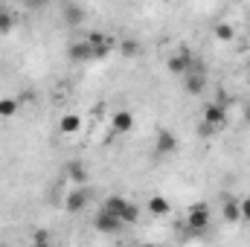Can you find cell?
Instances as JSON below:
<instances>
[{"instance_id":"obj_1","label":"cell","mask_w":250,"mask_h":247,"mask_svg":"<svg viewBox=\"0 0 250 247\" xmlns=\"http://www.w3.org/2000/svg\"><path fill=\"white\" fill-rule=\"evenodd\" d=\"M204 87H207L204 67L198 64V59H192V67L187 70V84H184V90H187L189 96H201V93H204Z\"/></svg>"},{"instance_id":"obj_2","label":"cell","mask_w":250,"mask_h":247,"mask_svg":"<svg viewBox=\"0 0 250 247\" xmlns=\"http://www.w3.org/2000/svg\"><path fill=\"white\" fill-rule=\"evenodd\" d=\"M93 227H96L99 233L114 236V233H120V230H123V218H120V215H114V212H108V209L102 206V209H99V215H96V221H93Z\"/></svg>"},{"instance_id":"obj_3","label":"cell","mask_w":250,"mask_h":247,"mask_svg":"<svg viewBox=\"0 0 250 247\" xmlns=\"http://www.w3.org/2000/svg\"><path fill=\"white\" fill-rule=\"evenodd\" d=\"M187 227L192 230V233H201V230L209 227V209H207V204H195V206L189 209Z\"/></svg>"},{"instance_id":"obj_4","label":"cell","mask_w":250,"mask_h":247,"mask_svg":"<svg viewBox=\"0 0 250 247\" xmlns=\"http://www.w3.org/2000/svg\"><path fill=\"white\" fill-rule=\"evenodd\" d=\"M178 151V137L169 131V128H160L157 131V143H154V154L157 157H169Z\"/></svg>"},{"instance_id":"obj_5","label":"cell","mask_w":250,"mask_h":247,"mask_svg":"<svg viewBox=\"0 0 250 247\" xmlns=\"http://www.w3.org/2000/svg\"><path fill=\"white\" fill-rule=\"evenodd\" d=\"M67 59L73 64H87L93 62V47L87 44V38H82V41H73L70 47H67Z\"/></svg>"},{"instance_id":"obj_6","label":"cell","mask_w":250,"mask_h":247,"mask_svg":"<svg viewBox=\"0 0 250 247\" xmlns=\"http://www.w3.org/2000/svg\"><path fill=\"white\" fill-rule=\"evenodd\" d=\"M87 189L84 186H76V189H70L67 192V198H64V209L67 212H82L84 206H87Z\"/></svg>"},{"instance_id":"obj_7","label":"cell","mask_w":250,"mask_h":247,"mask_svg":"<svg viewBox=\"0 0 250 247\" xmlns=\"http://www.w3.org/2000/svg\"><path fill=\"white\" fill-rule=\"evenodd\" d=\"M189 67H192V56H189L187 50L172 53V56H169V62H166V70H169L172 76H187Z\"/></svg>"},{"instance_id":"obj_8","label":"cell","mask_w":250,"mask_h":247,"mask_svg":"<svg viewBox=\"0 0 250 247\" xmlns=\"http://www.w3.org/2000/svg\"><path fill=\"white\" fill-rule=\"evenodd\" d=\"M111 131L114 134H131L134 131V114L128 108H120L114 117H111Z\"/></svg>"},{"instance_id":"obj_9","label":"cell","mask_w":250,"mask_h":247,"mask_svg":"<svg viewBox=\"0 0 250 247\" xmlns=\"http://www.w3.org/2000/svg\"><path fill=\"white\" fill-rule=\"evenodd\" d=\"M204 123L215 125V128L221 131V128H224V123H227V108H224V105H218V102L207 105V108H204Z\"/></svg>"},{"instance_id":"obj_10","label":"cell","mask_w":250,"mask_h":247,"mask_svg":"<svg viewBox=\"0 0 250 247\" xmlns=\"http://www.w3.org/2000/svg\"><path fill=\"white\" fill-rule=\"evenodd\" d=\"M67 181L73 186H84L90 181V175H87V169H84V163H79V160H73L70 166H67Z\"/></svg>"},{"instance_id":"obj_11","label":"cell","mask_w":250,"mask_h":247,"mask_svg":"<svg viewBox=\"0 0 250 247\" xmlns=\"http://www.w3.org/2000/svg\"><path fill=\"white\" fill-rule=\"evenodd\" d=\"M59 131H62L64 137L79 134V131H82V117H79V114H64L62 120H59Z\"/></svg>"},{"instance_id":"obj_12","label":"cell","mask_w":250,"mask_h":247,"mask_svg":"<svg viewBox=\"0 0 250 247\" xmlns=\"http://www.w3.org/2000/svg\"><path fill=\"white\" fill-rule=\"evenodd\" d=\"M148 212H151V215H157V218H163V215H169V212H172V204H169L163 195H151V198H148Z\"/></svg>"},{"instance_id":"obj_13","label":"cell","mask_w":250,"mask_h":247,"mask_svg":"<svg viewBox=\"0 0 250 247\" xmlns=\"http://www.w3.org/2000/svg\"><path fill=\"white\" fill-rule=\"evenodd\" d=\"M221 212H224V218L227 221H242V209H239V198H227L224 195V204H221Z\"/></svg>"},{"instance_id":"obj_14","label":"cell","mask_w":250,"mask_h":247,"mask_svg":"<svg viewBox=\"0 0 250 247\" xmlns=\"http://www.w3.org/2000/svg\"><path fill=\"white\" fill-rule=\"evenodd\" d=\"M64 21H67L70 26H79V23L84 21V9H82V6H76V3L64 6Z\"/></svg>"},{"instance_id":"obj_15","label":"cell","mask_w":250,"mask_h":247,"mask_svg":"<svg viewBox=\"0 0 250 247\" xmlns=\"http://www.w3.org/2000/svg\"><path fill=\"white\" fill-rule=\"evenodd\" d=\"M212 35H215L218 41H224V44H227V41H233V38H236V29H233L227 21H218V23L212 26Z\"/></svg>"},{"instance_id":"obj_16","label":"cell","mask_w":250,"mask_h":247,"mask_svg":"<svg viewBox=\"0 0 250 247\" xmlns=\"http://www.w3.org/2000/svg\"><path fill=\"white\" fill-rule=\"evenodd\" d=\"M120 53H123L125 59H137L140 56V41L137 38H123L120 41Z\"/></svg>"},{"instance_id":"obj_17","label":"cell","mask_w":250,"mask_h":247,"mask_svg":"<svg viewBox=\"0 0 250 247\" xmlns=\"http://www.w3.org/2000/svg\"><path fill=\"white\" fill-rule=\"evenodd\" d=\"M125 204H128V201H125L123 195H108V198H105V209H108V212H114V215H120V212H123Z\"/></svg>"},{"instance_id":"obj_18","label":"cell","mask_w":250,"mask_h":247,"mask_svg":"<svg viewBox=\"0 0 250 247\" xmlns=\"http://www.w3.org/2000/svg\"><path fill=\"white\" fill-rule=\"evenodd\" d=\"M120 218H123V224H137V218H140V206L137 204H125V209L120 212Z\"/></svg>"},{"instance_id":"obj_19","label":"cell","mask_w":250,"mask_h":247,"mask_svg":"<svg viewBox=\"0 0 250 247\" xmlns=\"http://www.w3.org/2000/svg\"><path fill=\"white\" fill-rule=\"evenodd\" d=\"M12 29H15V15L6 12V9H0V35H9Z\"/></svg>"},{"instance_id":"obj_20","label":"cell","mask_w":250,"mask_h":247,"mask_svg":"<svg viewBox=\"0 0 250 247\" xmlns=\"http://www.w3.org/2000/svg\"><path fill=\"white\" fill-rule=\"evenodd\" d=\"M87 44H90V47H111V38H108L105 32H90V35H87Z\"/></svg>"},{"instance_id":"obj_21","label":"cell","mask_w":250,"mask_h":247,"mask_svg":"<svg viewBox=\"0 0 250 247\" xmlns=\"http://www.w3.org/2000/svg\"><path fill=\"white\" fill-rule=\"evenodd\" d=\"M18 114V99H0V117H15Z\"/></svg>"},{"instance_id":"obj_22","label":"cell","mask_w":250,"mask_h":247,"mask_svg":"<svg viewBox=\"0 0 250 247\" xmlns=\"http://www.w3.org/2000/svg\"><path fill=\"white\" fill-rule=\"evenodd\" d=\"M239 209H242V221H250V195L239 198Z\"/></svg>"},{"instance_id":"obj_23","label":"cell","mask_w":250,"mask_h":247,"mask_svg":"<svg viewBox=\"0 0 250 247\" xmlns=\"http://www.w3.org/2000/svg\"><path fill=\"white\" fill-rule=\"evenodd\" d=\"M215 131H218V128H215V125H209V123H201V125H198V134H201V137H212Z\"/></svg>"},{"instance_id":"obj_24","label":"cell","mask_w":250,"mask_h":247,"mask_svg":"<svg viewBox=\"0 0 250 247\" xmlns=\"http://www.w3.org/2000/svg\"><path fill=\"white\" fill-rule=\"evenodd\" d=\"M50 242V236L44 233V230H38V233H32V245H47Z\"/></svg>"},{"instance_id":"obj_25","label":"cell","mask_w":250,"mask_h":247,"mask_svg":"<svg viewBox=\"0 0 250 247\" xmlns=\"http://www.w3.org/2000/svg\"><path fill=\"white\" fill-rule=\"evenodd\" d=\"M26 3H29V6H32V9H41V6H44V3H47V0H26Z\"/></svg>"},{"instance_id":"obj_26","label":"cell","mask_w":250,"mask_h":247,"mask_svg":"<svg viewBox=\"0 0 250 247\" xmlns=\"http://www.w3.org/2000/svg\"><path fill=\"white\" fill-rule=\"evenodd\" d=\"M245 117H248V123H250V105H248V111H245Z\"/></svg>"}]
</instances>
